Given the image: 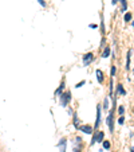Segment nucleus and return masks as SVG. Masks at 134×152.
<instances>
[{
	"mask_svg": "<svg viewBox=\"0 0 134 152\" xmlns=\"http://www.w3.org/2000/svg\"><path fill=\"white\" fill-rule=\"evenodd\" d=\"M130 19H131V14H126L125 15V20H126V22H129Z\"/></svg>",
	"mask_w": 134,
	"mask_h": 152,
	"instance_id": "obj_9",
	"label": "nucleus"
},
{
	"mask_svg": "<svg viewBox=\"0 0 134 152\" xmlns=\"http://www.w3.org/2000/svg\"><path fill=\"white\" fill-rule=\"evenodd\" d=\"M118 92H120L121 94H125V90H123V88L121 85H118Z\"/></svg>",
	"mask_w": 134,
	"mask_h": 152,
	"instance_id": "obj_8",
	"label": "nucleus"
},
{
	"mask_svg": "<svg viewBox=\"0 0 134 152\" xmlns=\"http://www.w3.org/2000/svg\"><path fill=\"white\" fill-rule=\"evenodd\" d=\"M93 54H86L85 57H83V62H85V65H88V63L93 61Z\"/></svg>",
	"mask_w": 134,
	"mask_h": 152,
	"instance_id": "obj_1",
	"label": "nucleus"
},
{
	"mask_svg": "<svg viewBox=\"0 0 134 152\" xmlns=\"http://www.w3.org/2000/svg\"><path fill=\"white\" fill-rule=\"evenodd\" d=\"M107 123H109V128H110V131H113V113L110 112V115H109V118H107Z\"/></svg>",
	"mask_w": 134,
	"mask_h": 152,
	"instance_id": "obj_3",
	"label": "nucleus"
},
{
	"mask_svg": "<svg viewBox=\"0 0 134 152\" xmlns=\"http://www.w3.org/2000/svg\"><path fill=\"white\" fill-rule=\"evenodd\" d=\"M123 112H125V110H123V108H122V106H121V108H120V113H121V115H122Z\"/></svg>",
	"mask_w": 134,
	"mask_h": 152,
	"instance_id": "obj_14",
	"label": "nucleus"
},
{
	"mask_svg": "<svg viewBox=\"0 0 134 152\" xmlns=\"http://www.w3.org/2000/svg\"><path fill=\"white\" fill-rule=\"evenodd\" d=\"M63 88H64V83H62V85H60V88H59V89L56 90V94H59V93L62 92V89H63Z\"/></svg>",
	"mask_w": 134,
	"mask_h": 152,
	"instance_id": "obj_10",
	"label": "nucleus"
},
{
	"mask_svg": "<svg viewBox=\"0 0 134 152\" xmlns=\"http://www.w3.org/2000/svg\"><path fill=\"white\" fill-rule=\"evenodd\" d=\"M109 55H110V50H109V49H105V51H103L102 57H103V58H106V57H109Z\"/></svg>",
	"mask_w": 134,
	"mask_h": 152,
	"instance_id": "obj_7",
	"label": "nucleus"
},
{
	"mask_svg": "<svg viewBox=\"0 0 134 152\" xmlns=\"http://www.w3.org/2000/svg\"><path fill=\"white\" fill-rule=\"evenodd\" d=\"M99 117H101V106L97 108V121H95V128H98L99 125Z\"/></svg>",
	"mask_w": 134,
	"mask_h": 152,
	"instance_id": "obj_2",
	"label": "nucleus"
},
{
	"mask_svg": "<svg viewBox=\"0 0 134 152\" xmlns=\"http://www.w3.org/2000/svg\"><path fill=\"white\" fill-rule=\"evenodd\" d=\"M115 74V67H111V75Z\"/></svg>",
	"mask_w": 134,
	"mask_h": 152,
	"instance_id": "obj_12",
	"label": "nucleus"
},
{
	"mask_svg": "<svg viewBox=\"0 0 134 152\" xmlns=\"http://www.w3.org/2000/svg\"><path fill=\"white\" fill-rule=\"evenodd\" d=\"M69 98H70V93H67V94H63V100H62V104L63 105H66L67 104V101H69Z\"/></svg>",
	"mask_w": 134,
	"mask_h": 152,
	"instance_id": "obj_5",
	"label": "nucleus"
},
{
	"mask_svg": "<svg viewBox=\"0 0 134 152\" xmlns=\"http://www.w3.org/2000/svg\"><path fill=\"white\" fill-rule=\"evenodd\" d=\"M82 131L85 133H91L93 132V129H91V126H88V125H86V126H82Z\"/></svg>",
	"mask_w": 134,
	"mask_h": 152,
	"instance_id": "obj_4",
	"label": "nucleus"
},
{
	"mask_svg": "<svg viewBox=\"0 0 134 152\" xmlns=\"http://www.w3.org/2000/svg\"><path fill=\"white\" fill-rule=\"evenodd\" d=\"M105 106H106V109H107V106H109V101H107V98L105 100Z\"/></svg>",
	"mask_w": 134,
	"mask_h": 152,
	"instance_id": "obj_13",
	"label": "nucleus"
},
{
	"mask_svg": "<svg viewBox=\"0 0 134 152\" xmlns=\"http://www.w3.org/2000/svg\"><path fill=\"white\" fill-rule=\"evenodd\" d=\"M77 152H79V149H77Z\"/></svg>",
	"mask_w": 134,
	"mask_h": 152,
	"instance_id": "obj_15",
	"label": "nucleus"
},
{
	"mask_svg": "<svg viewBox=\"0 0 134 152\" xmlns=\"http://www.w3.org/2000/svg\"><path fill=\"white\" fill-rule=\"evenodd\" d=\"M103 147H105V148H109V147H110V143H109V141H105V143H103Z\"/></svg>",
	"mask_w": 134,
	"mask_h": 152,
	"instance_id": "obj_11",
	"label": "nucleus"
},
{
	"mask_svg": "<svg viewBox=\"0 0 134 152\" xmlns=\"http://www.w3.org/2000/svg\"><path fill=\"white\" fill-rule=\"evenodd\" d=\"M97 75H98V80H99V82H102L103 78H102V72H101V70H97Z\"/></svg>",
	"mask_w": 134,
	"mask_h": 152,
	"instance_id": "obj_6",
	"label": "nucleus"
}]
</instances>
